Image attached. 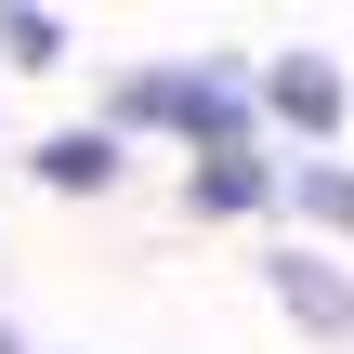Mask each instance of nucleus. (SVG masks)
I'll return each mask as SVG.
<instances>
[{
	"label": "nucleus",
	"instance_id": "nucleus-1",
	"mask_svg": "<svg viewBox=\"0 0 354 354\" xmlns=\"http://www.w3.org/2000/svg\"><path fill=\"white\" fill-rule=\"evenodd\" d=\"M118 131H184L197 158H236L250 105H236V79H210V66H158V79L118 92Z\"/></svg>",
	"mask_w": 354,
	"mask_h": 354
},
{
	"label": "nucleus",
	"instance_id": "nucleus-2",
	"mask_svg": "<svg viewBox=\"0 0 354 354\" xmlns=\"http://www.w3.org/2000/svg\"><path fill=\"white\" fill-rule=\"evenodd\" d=\"M276 302H289V328H328V342L354 328V289L328 276V263H276Z\"/></svg>",
	"mask_w": 354,
	"mask_h": 354
},
{
	"label": "nucleus",
	"instance_id": "nucleus-3",
	"mask_svg": "<svg viewBox=\"0 0 354 354\" xmlns=\"http://www.w3.org/2000/svg\"><path fill=\"white\" fill-rule=\"evenodd\" d=\"M276 118H302V131H342V66L289 53V66H276Z\"/></svg>",
	"mask_w": 354,
	"mask_h": 354
},
{
	"label": "nucleus",
	"instance_id": "nucleus-4",
	"mask_svg": "<svg viewBox=\"0 0 354 354\" xmlns=\"http://www.w3.org/2000/svg\"><path fill=\"white\" fill-rule=\"evenodd\" d=\"M184 197H197V210H210V223H236V210H263V197H276V184H263V158H250V145H236V158H197V184H184Z\"/></svg>",
	"mask_w": 354,
	"mask_h": 354
},
{
	"label": "nucleus",
	"instance_id": "nucleus-5",
	"mask_svg": "<svg viewBox=\"0 0 354 354\" xmlns=\"http://www.w3.org/2000/svg\"><path fill=\"white\" fill-rule=\"evenodd\" d=\"M118 171V131H66V145H39V184H66V197H92Z\"/></svg>",
	"mask_w": 354,
	"mask_h": 354
},
{
	"label": "nucleus",
	"instance_id": "nucleus-6",
	"mask_svg": "<svg viewBox=\"0 0 354 354\" xmlns=\"http://www.w3.org/2000/svg\"><path fill=\"white\" fill-rule=\"evenodd\" d=\"M289 197H302V210H315V223H328V236H354V171H328V158H315V171H302V184H289Z\"/></svg>",
	"mask_w": 354,
	"mask_h": 354
},
{
	"label": "nucleus",
	"instance_id": "nucleus-7",
	"mask_svg": "<svg viewBox=\"0 0 354 354\" xmlns=\"http://www.w3.org/2000/svg\"><path fill=\"white\" fill-rule=\"evenodd\" d=\"M0 53H13V66H53L66 26H53V13H0Z\"/></svg>",
	"mask_w": 354,
	"mask_h": 354
},
{
	"label": "nucleus",
	"instance_id": "nucleus-8",
	"mask_svg": "<svg viewBox=\"0 0 354 354\" xmlns=\"http://www.w3.org/2000/svg\"><path fill=\"white\" fill-rule=\"evenodd\" d=\"M0 354H13V328H0Z\"/></svg>",
	"mask_w": 354,
	"mask_h": 354
}]
</instances>
